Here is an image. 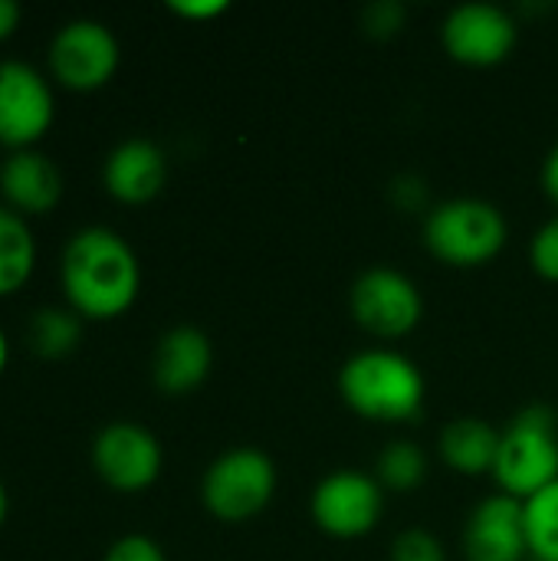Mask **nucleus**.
<instances>
[{
    "label": "nucleus",
    "instance_id": "a211bd4d",
    "mask_svg": "<svg viewBox=\"0 0 558 561\" xmlns=\"http://www.w3.org/2000/svg\"><path fill=\"white\" fill-rule=\"evenodd\" d=\"M26 339H30V345H33L36 355H43V358H62V355H69L79 345L82 325H79V316L72 309L46 306V309H36L33 312L30 329H26Z\"/></svg>",
    "mask_w": 558,
    "mask_h": 561
},
{
    "label": "nucleus",
    "instance_id": "f8f14e48",
    "mask_svg": "<svg viewBox=\"0 0 558 561\" xmlns=\"http://www.w3.org/2000/svg\"><path fill=\"white\" fill-rule=\"evenodd\" d=\"M464 559L467 561H526V506L506 493L480 500L464 523Z\"/></svg>",
    "mask_w": 558,
    "mask_h": 561
},
{
    "label": "nucleus",
    "instance_id": "aec40b11",
    "mask_svg": "<svg viewBox=\"0 0 558 561\" xmlns=\"http://www.w3.org/2000/svg\"><path fill=\"white\" fill-rule=\"evenodd\" d=\"M526 539L529 559L558 561V480L526 503Z\"/></svg>",
    "mask_w": 558,
    "mask_h": 561
},
{
    "label": "nucleus",
    "instance_id": "5701e85b",
    "mask_svg": "<svg viewBox=\"0 0 558 561\" xmlns=\"http://www.w3.org/2000/svg\"><path fill=\"white\" fill-rule=\"evenodd\" d=\"M105 561H168V559H164V549H161L155 539L132 533V536H122V539H115V542L109 546Z\"/></svg>",
    "mask_w": 558,
    "mask_h": 561
},
{
    "label": "nucleus",
    "instance_id": "9d476101",
    "mask_svg": "<svg viewBox=\"0 0 558 561\" xmlns=\"http://www.w3.org/2000/svg\"><path fill=\"white\" fill-rule=\"evenodd\" d=\"M92 463L95 473L122 493H138L148 490L161 477V444L158 437L135 424V421H115L105 424L95 440H92Z\"/></svg>",
    "mask_w": 558,
    "mask_h": 561
},
{
    "label": "nucleus",
    "instance_id": "393cba45",
    "mask_svg": "<svg viewBox=\"0 0 558 561\" xmlns=\"http://www.w3.org/2000/svg\"><path fill=\"white\" fill-rule=\"evenodd\" d=\"M168 7L187 20H210V16H220L230 3L227 0H171Z\"/></svg>",
    "mask_w": 558,
    "mask_h": 561
},
{
    "label": "nucleus",
    "instance_id": "39448f33",
    "mask_svg": "<svg viewBox=\"0 0 558 561\" xmlns=\"http://www.w3.org/2000/svg\"><path fill=\"white\" fill-rule=\"evenodd\" d=\"M276 496V463L260 447H230L201 477V503L220 523L257 519Z\"/></svg>",
    "mask_w": 558,
    "mask_h": 561
},
{
    "label": "nucleus",
    "instance_id": "ddd939ff",
    "mask_svg": "<svg viewBox=\"0 0 558 561\" xmlns=\"http://www.w3.org/2000/svg\"><path fill=\"white\" fill-rule=\"evenodd\" d=\"M210 365H214L210 339L194 325H174L158 339L151 358V378L158 391L181 398L207 381Z\"/></svg>",
    "mask_w": 558,
    "mask_h": 561
},
{
    "label": "nucleus",
    "instance_id": "423d86ee",
    "mask_svg": "<svg viewBox=\"0 0 558 561\" xmlns=\"http://www.w3.org/2000/svg\"><path fill=\"white\" fill-rule=\"evenodd\" d=\"M352 319L375 339H405L424 319V296L418 283L395 266H372L355 276L349 289Z\"/></svg>",
    "mask_w": 558,
    "mask_h": 561
},
{
    "label": "nucleus",
    "instance_id": "cd10ccee",
    "mask_svg": "<svg viewBox=\"0 0 558 561\" xmlns=\"http://www.w3.org/2000/svg\"><path fill=\"white\" fill-rule=\"evenodd\" d=\"M7 355H10V348H7V335H3V329H0V375H3V368H7Z\"/></svg>",
    "mask_w": 558,
    "mask_h": 561
},
{
    "label": "nucleus",
    "instance_id": "c85d7f7f",
    "mask_svg": "<svg viewBox=\"0 0 558 561\" xmlns=\"http://www.w3.org/2000/svg\"><path fill=\"white\" fill-rule=\"evenodd\" d=\"M7 490H3V483H0V526H3V519H7Z\"/></svg>",
    "mask_w": 558,
    "mask_h": 561
},
{
    "label": "nucleus",
    "instance_id": "b1692460",
    "mask_svg": "<svg viewBox=\"0 0 558 561\" xmlns=\"http://www.w3.org/2000/svg\"><path fill=\"white\" fill-rule=\"evenodd\" d=\"M365 23L375 36H388L395 30H401L405 23V7L401 3H372L365 10Z\"/></svg>",
    "mask_w": 558,
    "mask_h": 561
},
{
    "label": "nucleus",
    "instance_id": "a878e982",
    "mask_svg": "<svg viewBox=\"0 0 558 561\" xmlns=\"http://www.w3.org/2000/svg\"><path fill=\"white\" fill-rule=\"evenodd\" d=\"M543 191H546V197L558 207V145L549 148V154L543 161Z\"/></svg>",
    "mask_w": 558,
    "mask_h": 561
},
{
    "label": "nucleus",
    "instance_id": "bb28decb",
    "mask_svg": "<svg viewBox=\"0 0 558 561\" xmlns=\"http://www.w3.org/2000/svg\"><path fill=\"white\" fill-rule=\"evenodd\" d=\"M20 23V3L16 0H0V39L10 36Z\"/></svg>",
    "mask_w": 558,
    "mask_h": 561
},
{
    "label": "nucleus",
    "instance_id": "1a4fd4ad",
    "mask_svg": "<svg viewBox=\"0 0 558 561\" xmlns=\"http://www.w3.org/2000/svg\"><path fill=\"white\" fill-rule=\"evenodd\" d=\"M122 59V46L115 33L102 20H69L56 30L49 43V69L53 76L79 92L105 85Z\"/></svg>",
    "mask_w": 558,
    "mask_h": 561
},
{
    "label": "nucleus",
    "instance_id": "f257e3e1",
    "mask_svg": "<svg viewBox=\"0 0 558 561\" xmlns=\"http://www.w3.org/2000/svg\"><path fill=\"white\" fill-rule=\"evenodd\" d=\"M59 279L76 316L115 319L138 299L141 266L122 233L112 227H82L62 250Z\"/></svg>",
    "mask_w": 558,
    "mask_h": 561
},
{
    "label": "nucleus",
    "instance_id": "2eb2a0df",
    "mask_svg": "<svg viewBox=\"0 0 558 561\" xmlns=\"http://www.w3.org/2000/svg\"><path fill=\"white\" fill-rule=\"evenodd\" d=\"M0 191L16 214H46L62 197V174L43 151L20 148L0 164Z\"/></svg>",
    "mask_w": 558,
    "mask_h": 561
},
{
    "label": "nucleus",
    "instance_id": "c756f323",
    "mask_svg": "<svg viewBox=\"0 0 558 561\" xmlns=\"http://www.w3.org/2000/svg\"><path fill=\"white\" fill-rule=\"evenodd\" d=\"M526 561H536V559H526Z\"/></svg>",
    "mask_w": 558,
    "mask_h": 561
},
{
    "label": "nucleus",
    "instance_id": "f3484780",
    "mask_svg": "<svg viewBox=\"0 0 558 561\" xmlns=\"http://www.w3.org/2000/svg\"><path fill=\"white\" fill-rule=\"evenodd\" d=\"M36 263V243L33 233L13 207L0 204V296L16 293Z\"/></svg>",
    "mask_w": 558,
    "mask_h": 561
},
{
    "label": "nucleus",
    "instance_id": "6e6552de",
    "mask_svg": "<svg viewBox=\"0 0 558 561\" xmlns=\"http://www.w3.org/2000/svg\"><path fill=\"white\" fill-rule=\"evenodd\" d=\"M441 43L451 59H457L464 66L487 69V66H500L503 59L513 56V49L520 43V23L500 3L470 0V3H457L444 16Z\"/></svg>",
    "mask_w": 558,
    "mask_h": 561
},
{
    "label": "nucleus",
    "instance_id": "4be33fe9",
    "mask_svg": "<svg viewBox=\"0 0 558 561\" xmlns=\"http://www.w3.org/2000/svg\"><path fill=\"white\" fill-rule=\"evenodd\" d=\"M529 266L536 276L558 283V214L549 217L529 240Z\"/></svg>",
    "mask_w": 558,
    "mask_h": 561
},
{
    "label": "nucleus",
    "instance_id": "f03ea898",
    "mask_svg": "<svg viewBox=\"0 0 558 561\" xmlns=\"http://www.w3.org/2000/svg\"><path fill=\"white\" fill-rule=\"evenodd\" d=\"M335 385L349 411L375 424H408L424 411L428 398V381L418 362L385 345L349 355Z\"/></svg>",
    "mask_w": 558,
    "mask_h": 561
},
{
    "label": "nucleus",
    "instance_id": "7ed1b4c3",
    "mask_svg": "<svg viewBox=\"0 0 558 561\" xmlns=\"http://www.w3.org/2000/svg\"><path fill=\"white\" fill-rule=\"evenodd\" d=\"M510 240V224L493 201L451 197L428 210L424 247L434 260L454 270H477L493 263Z\"/></svg>",
    "mask_w": 558,
    "mask_h": 561
},
{
    "label": "nucleus",
    "instance_id": "412c9836",
    "mask_svg": "<svg viewBox=\"0 0 558 561\" xmlns=\"http://www.w3.org/2000/svg\"><path fill=\"white\" fill-rule=\"evenodd\" d=\"M391 561H447V549L434 533H428L421 526H411V529L395 536Z\"/></svg>",
    "mask_w": 558,
    "mask_h": 561
},
{
    "label": "nucleus",
    "instance_id": "4468645a",
    "mask_svg": "<svg viewBox=\"0 0 558 561\" xmlns=\"http://www.w3.org/2000/svg\"><path fill=\"white\" fill-rule=\"evenodd\" d=\"M102 181L109 194L122 204H148L161 194L168 181V158L148 138H128L115 145L105 158Z\"/></svg>",
    "mask_w": 558,
    "mask_h": 561
},
{
    "label": "nucleus",
    "instance_id": "20e7f679",
    "mask_svg": "<svg viewBox=\"0 0 558 561\" xmlns=\"http://www.w3.org/2000/svg\"><path fill=\"white\" fill-rule=\"evenodd\" d=\"M500 493L529 500L558 480V414L546 404L523 408L503 431L490 473Z\"/></svg>",
    "mask_w": 558,
    "mask_h": 561
},
{
    "label": "nucleus",
    "instance_id": "6ab92c4d",
    "mask_svg": "<svg viewBox=\"0 0 558 561\" xmlns=\"http://www.w3.org/2000/svg\"><path fill=\"white\" fill-rule=\"evenodd\" d=\"M375 480L382 490L411 493L428 480V454L414 440H391L375 460Z\"/></svg>",
    "mask_w": 558,
    "mask_h": 561
},
{
    "label": "nucleus",
    "instance_id": "dca6fc26",
    "mask_svg": "<svg viewBox=\"0 0 558 561\" xmlns=\"http://www.w3.org/2000/svg\"><path fill=\"white\" fill-rule=\"evenodd\" d=\"M497 450H500V431L483 421V417H454L444 424L437 437V454L441 460L460 473V477H483L493 473L497 467Z\"/></svg>",
    "mask_w": 558,
    "mask_h": 561
},
{
    "label": "nucleus",
    "instance_id": "9b49d317",
    "mask_svg": "<svg viewBox=\"0 0 558 561\" xmlns=\"http://www.w3.org/2000/svg\"><path fill=\"white\" fill-rule=\"evenodd\" d=\"M53 125V89L43 72L20 59L0 62V141L30 148Z\"/></svg>",
    "mask_w": 558,
    "mask_h": 561
},
{
    "label": "nucleus",
    "instance_id": "0eeeda50",
    "mask_svg": "<svg viewBox=\"0 0 558 561\" xmlns=\"http://www.w3.org/2000/svg\"><path fill=\"white\" fill-rule=\"evenodd\" d=\"M385 513V490L375 473L358 467H342L326 473L312 496L309 516L319 533L332 539H362L368 536Z\"/></svg>",
    "mask_w": 558,
    "mask_h": 561
}]
</instances>
